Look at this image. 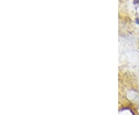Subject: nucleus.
<instances>
[{
  "mask_svg": "<svg viewBox=\"0 0 139 115\" xmlns=\"http://www.w3.org/2000/svg\"><path fill=\"white\" fill-rule=\"evenodd\" d=\"M134 5L139 4V0H134Z\"/></svg>",
  "mask_w": 139,
  "mask_h": 115,
  "instance_id": "1",
  "label": "nucleus"
}]
</instances>
